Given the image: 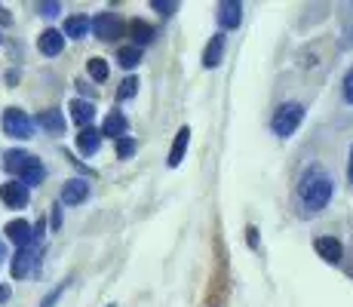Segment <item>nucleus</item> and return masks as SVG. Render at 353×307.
Wrapping results in <instances>:
<instances>
[{"mask_svg": "<svg viewBox=\"0 0 353 307\" xmlns=\"http://www.w3.org/2000/svg\"><path fill=\"white\" fill-rule=\"evenodd\" d=\"M332 190H335V181H332L329 175H325V169H320V166H310L307 172H304L301 184H298V197H301L307 212H320V209L329 206Z\"/></svg>", "mask_w": 353, "mask_h": 307, "instance_id": "1", "label": "nucleus"}, {"mask_svg": "<svg viewBox=\"0 0 353 307\" xmlns=\"http://www.w3.org/2000/svg\"><path fill=\"white\" fill-rule=\"evenodd\" d=\"M3 166H6V172L19 175V181H22L25 188H28V184L34 188V184H40L46 179V166L37 160V157H31L25 151H6Z\"/></svg>", "mask_w": 353, "mask_h": 307, "instance_id": "2", "label": "nucleus"}, {"mask_svg": "<svg viewBox=\"0 0 353 307\" xmlns=\"http://www.w3.org/2000/svg\"><path fill=\"white\" fill-rule=\"evenodd\" d=\"M301 123H304L301 101H283L274 111V117H270V132H274L276 139H289V135H295V129L301 126Z\"/></svg>", "mask_w": 353, "mask_h": 307, "instance_id": "3", "label": "nucleus"}, {"mask_svg": "<svg viewBox=\"0 0 353 307\" xmlns=\"http://www.w3.org/2000/svg\"><path fill=\"white\" fill-rule=\"evenodd\" d=\"M3 132L12 135V139H31L34 132V123L25 111H19V108H6L3 111Z\"/></svg>", "mask_w": 353, "mask_h": 307, "instance_id": "4", "label": "nucleus"}, {"mask_svg": "<svg viewBox=\"0 0 353 307\" xmlns=\"http://www.w3.org/2000/svg\"><path fill=\"white\" fill-rule=\"evenodd\" d=\"M40 234H43V224L31 228V224H28V221H22V218H16V221L6 224V240L16 243L19 249H28L34 240H40Z\"/></svg>", "mask_w": 353, "mask_h": 307, "instance_id": "5", "label": "nucleus"}, {"mask_svg": "<svg viewBox=\"0 0 353 307\" xmlns=\"http://www.w3.org/2000/svg\"><path fill=\"white\" fill-rule=\"evenodd\" d=\"M90 28L96 31L99 40H114L123 25H120V19L114 16V12H99L96 19H90Z\"/></svg>", "mask_w": 353, "mask_h": 307, "instance_id": "6", "label": "nucleus"}, {"mask_svg": "<svg viewBox=\"0 0 353 307\" xmlns=\"http://www.w3.org/2000/svg\"><path fill=\"white\" fill-rule=\"evenodd\" d=\"M215 16H219V25L225 31L240 28V22H243V3H240V0H221Z\"/></svg>", "mask_w": 353, "mask_h": 307, "instance_id": "7", "label": "nucleus"}, {"mask_svg": "<svg viewBox=\"0 0 353 307\" xmlns=\"http://www.w3.org/2000/svg\"><path fill=\"white\" fill-rule=\"evenodd\" d=\"M0 200L10 209H22L28 203V188L22 181H6V184H0Z\"/></svg>", "mask_w": 353, "mask_h": 307, "instance_id": "8", "label": "nucleus"}, {"mask_svg": "<svg viewBox=\"0 0 353 307\" xmlns=\"http://www.w3.org/2000/svg\"><path fill=\"white\" fill-rule=\"evenodd\" d=\"M86 197H90V181H83V179L65 181V188H62V203L65 206H80Z\"/></svg>", "mask_w": 353, "mask_h": 307, "instance_id": "9", "label": "nucleus"}, {"mask_svg": "<svg viewBox=\"0 0 353 307\" xmlns=\"http://www.w3.org/2000/svg\"><path fill=\"white\" fill-rule=\"evenodd\" d=\"M314 249H316V255L329 264H338L344 258V246H341V240H335V237H320V240L314 243Z\"/></svg>", "mask_w": 353, "mask_h": 307, "instance_id": "10", "label": "nucleus"}, {"mask_svg": "<svg viewBox=\"0 0 353 307\" xmlns=\"http://www.w3.org/2000/svg\"><path fill=\"white\" fill-rule=\"evenodd\" d=\"M37 50L43 52V56H59V52L65 50V34L56 31V28H46L37 37Z\"/></svg>", "mask_w": 353, "mask_h": 307, "instance_id": "11", "label": "nucleus"}, {"mask_svg": "<svg viewBox=\"0 0 353 307\" xmlns=\"http://www.w3.org/2000/svg\"><path fill=\"white\" fill-rule=\"evenodd\" d=\"M221 59H225V34H212V40L206 43V50H203V65L206 68H219Z\"/></svg>", "mask_w": 353, "mask_h": 307, "instance_id": "12", "label": "nucleus"}, {"mask_svg": "<svg viewBox=\"0 0 353 307\" xmlns=\"http://www.w3.org/2000/svg\"><path fill=\"white\" fill-rule=\"evenodd\" d=\"M126 129H129L126 114H123V111H111V114L105 117V126H101L99 132H101V135H108V139H123Z\"/></svg>", "mask_w": 353, "mask_h": 307, "instance_id": "13", "label": "nucleus"}, {"mask_svg": "<svg viewBox=\"0 0 353 307\" xmlns=\"http://www.w3.org/2000/svg\"><path fill=\"white\" fill-rule=\"evenodd\" d=\"M34 264H37V252L34 249H19L16 252V258H12V277L16 279H25L34 270Z\"/></svg>", "mask_w": 353, "mask_h": 307, "instance_id": "14", "label": "nucleus"}, {"mask_svg": "<svg viewBox=\"0 0 353 307\" xmlns=\"http://www.w3.org/2000/svg\"><path fill=\"white\" fill-rule=\"evenodd\" d=\"M77 148H80V154L83 157H92L101 148V132L99 129H92V126H83L80 129V135H77Z\"/></svg>", "mask_w": 353, "mask_h": 307, "instance_id": "15", "label": "nucleus"}, {"mask_svg": "<svg viewBox=\"0 0 353 307\" xmlns=\"http://www.w3.org/2000/svg\"><path fill=\"white\" fill-rule=\"evenodd\" d=\"M188 141H191V129L181 126L179 132H175V141H172V151H169V166H179L181 160H185V151H188Z\"/></svg>", "mask_w": 353, "mask_h": 307, "instance_id": "16", "label": "nucleus"}, {"mask_svg": "<svg viewBox=\"0 0 353 307\" xmlns=\"http://www.w3.org/2000/svg\"><path fill=\"white\" fill-rule=\"evenodd\" d=\"M71 117L77 126H90L92 117H96V108H92V101H83V99H74L71 101Z\"/></svg>", "mask_w": 353, "mask_h": 307, "instance_id": "17", "label": "nucleus"}, {"mask_svg": "<svg viewBox=\"0 0 353 307\" xmlns=\"http://www.w3.org/2000/svg\"><path fill=\"white\" fill-rule=\"evenodd\" d=\"M129 34H132V37H135V43H132V46H139V50H141V46H145V43H151V40H154V34H157V31H154L148 22H141V19H135V22H129Z\"/></svg>", "mask_w": 353, "mask_h": 307, "instance_id": "18", "label": "nucleus"}, {"mask_svg": "<svg viewBox=\"0 0 353 307\" xmlns=\"http://www.w3.org/2000/svg\"><path fill=\"white\" fill-rule=\"evenodd\" d=\"M65 37H74V40H80V37H86V34H90V19L86 16H71L65 22Z\"/></svg>", "mask_w": 353, "mask_h": 307, "instance_id": "19", "label": "nucleus"}, {"mask_svg": "<svg viewBox=\"0 0 353 307\" xmlns=\"http://www.w3.org/2000/svg\"><path fill=\"white\" fill-rule=\"evenodd\" d=\"M40 126L50 129L52 135L65 132V117H62V111H56V108H52V111H43V114H40Z\"/></svg>", "mask_w": 353, "mask_h": 307, "instance_id": "20", "label": "nucleus"}, {"mask_svg": "<svg viewBox=\"0 0 353 307\" xmlns=\"http://www.w3.org/2000/svg\"><path fill=\"white\" fill-rule=\"evenodd\" d=\"M141 61V50L139 46H120L117 50V65L120 68H135Z\"/></svg>", "mask_w": 353, "mask_h": 307, "instance_id": "21", "label": "nucleus"}, {"mask_svg": "<svg viewBox=\"0 0 353 307\" xmlns=\"http://www.w3.org/2000/svg\"><path fill=\"white\" fill-rule=\"evenodd\" d=\"M86 71H90V77H92V80L105 83V80H108V61H105V59H90Z\"/></svg>", "mask_w": 353, "mask_h": 307, "instance_id": "22", "label": "nucleus"}, {"mask_svg": "<svg viewBox=\"0 0 353 307\" xmlns=\"http://www.w3.org/2000/svg\"><path fill=\"white\" fill-rule=\"evenodd\" d=\"M135 92H139V77H126L123 83H120V90H117V99L126 101V99H132Z\"/></svg>", "mask_w": 353, "mask_h": 307, "instance_id": "23", "label": "nucleus"}, {"mask_svg": "<svg viewBox=\"0 0 353 307\" xmlns=\"http://www.w3.org/2000/svg\"><path fill=\"white\" fill-rule=\"evenodd\" d=\"M117 154H120V160H126V157H132V154H135V141L129 139V135L117 139Z\"/></svg>", "mask_w": 353, "mask_h": 307, "instance_id": "24", "label": "nucleus"}, {"mask_svg": "<svg viewBox=\"0 0 353 307\" xmlns=\"http://www.w3.org/2000/svg\"><path fill=\"white\" fill-rule=\"evenodd\" d=\"M151 6L160 12V16H172V12L179 10V3H175V0H154Z\"/></svg>", "mask_w": 353, "mask_h": 307, "instance_id": "25", "label": "nucleus"}, {"mask_svg": "<svg viewBox=\"0 0 353 307\" xmlns=\"http://www.w3.org/2000/svg\"><path fill=\"white\" fill-rule=\"evenodd\" d=\"M344 101H347V105H353V68H350V71L347 74H344Z\"/></svg>", "mask_w": 353, "mask_h": 307, "instance_id": "26", "label": "nucleus"}, {"mask_svg": "<svg viewBox=\"0 0 353 307\" xmlns=\"http://www.w3.org/2000/svg\"><path fill=\"white\" fill-rule=\"evenodd\" d=\"M62 292H65V286H59V289H52V292H50V295H46V298H43V304H40V307H52V304H56V301H59V295H62Z\"/></svg>", "mask_w": 353, "mask_h": 307, "instance_id": "27", "label": "nucleus"}, {"mask_svg": "<svg viewBox=\"0 0 353 307\" xmlns=\"http://www.w3.org/2000/svg\"><path fill=\"white\" fill-rule=\"evenodd\" d=\"M40 12H43V16H59L62 3H40Z\"/></svg>", "mask_w": 353, "mask_h": 307, "instance_id": "28", "label": "nucleus"}, {"mask_svg": "<svg viewBox=\"0 0 353 307\" xmlns=\"http://www.w3.org/2000/svg\"><path fill=\"white\" fill-rule=\"evenodd\" d=\"M10 22H12L10 10H6V6H0V25H10Z\"/></svg>", "mask_w": 353, "mask_h": 307, "instance_id": "29", "label": "nucleus"}, {"mask_svg": "<svg viewBox=\"0 0 353 307\" xmlns=\"http://www.w3.org/2000/svg\"><path fill=\"white\" fill-rule=\"evenodd\" d=\"M347 181L353 184V145H350V163H347Z\"/></svg>", "mask_w": 353, "mask_h": 307, "instance_id": "30", "label": "nucleus"}, {"mask_svg": "<svg viewBox=\"0 0 353 307\" xmlns=\"http://www.w3.org/2000/svg\"><path fill=\"white\" fill-rule=\"evenodd\" d=\"M0 258H3V243H0Z\"/></svg>", "mask_w": 353, "mask_h": 307, "instance_id": "31", "label": "nucleus"}, {"mask_svg": "<svg viewBox=\"0 0 353 307\" xmlns=\"http://www.w3.org/2000/svg\"><path fill=\"white\" fill-rule=\"evenodd\" d=\"M108 307H114V304H108Z\"/></svg>", "mask_w": 353, "mask_h": 307, "instance_id": "32", "label": "nucleus"}]
</instances>
